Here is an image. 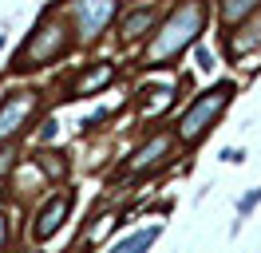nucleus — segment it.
I'll return each mask as SVG.
<instances>
[{
	"instance_id": "obj_1",
	"label": "nucleus",
	"mask_w": 261,
	"mask_h": 253,
	"mask_svg": "<svg viewBox=\"0 0 261 253\" xmlns=\"http://www.w3.org/2000/svg\"><path fill=\"white\" fill-rule=\"evenodd\" d=\"M198 32H202V4L190 0V4H182L178 12L166 20V28L150 40L147 60L150 63H163V60H170V56H178L182 47H190L198 40Z\"/></svg>"
},
{
	"instance_id": "obj_2",
	"label": "nucleus",
	"mask_w": 261,
	"mask_h": 253,
	"mask_svg": "<svg viewBox=\"0 0 261 253\" xmlns=\"http://www.w3.org/2000/svg\"><path fill=\"white\" fill-rule=\"evenodd\" d=\"M229 95H233V83H218L214 91H206V95H202V99L194 103V107H190L186 115H182V123H178V135H182L186 142H194L198 135H202V131H206V127H210L214 119L222 115V111H226Z\"/></svg>"
},
{
	"instance_id": "obj_3",
	"label": "nucleus",
	"mask_w": 261,
	"mask_h": 253,
	"mask_svg": "<svg viewBox=\"0 0 261 253\" xmlns=\"http://www.w3.org/2000/svg\"><path fill=\"white\" fill-rule=\"evenodd\" d=\"M111 16H115V0H75V20H80L83 36H99Z\"/></svg>"
},
{
	"instance_id": "obj_4",
	"label": "nucleus",
	"mask_w": 261,
	"mask_h": 253,
	"mask_svg": "<svg viewBox=\"0 0 261 253\" xmlns=\"http://www.w3.org/2000/svg\"><path fill=\"white\" fill-rule=\"evenodd\" d=\"M67 210H71V194H56V198L40 210V218H36V237H40V241H48V237L64 225Z\"/></svg>"
},
{
	"instance_id": "obj_5",
	"label": "nucleus",
	"mask_w": 261,
	"mask_h": 253,
	"mask_svg": "<svg viewBox=\"0 0 261 253\" xmlns=\"http://www.w3.org/2000/svg\"><path fill=\"white\" fill-rule=\"evenodd\" d=\"M32 111V95H20V99H8L4 107H0V139H8L20 123H24V115Z\"/></svg>"
},
{
	"instance_id": "obj_6",
	"label": "nucleus",
	"mask_w": 261,
	"mask_h": 253,
	"mask_svg": "<svg viewBox=\"0 0 261 253\" xmlns=\"http://www.w3.org/2000/svg\"><path fill=\"white\" fill-rule=\"evenodd\" d=\"M166 150H170V139H166V135H159V139H150L147 146L139 150V155L130 158V170H143V166H154V162H159V158H163Z\"/></svg>"
},
{
	"instance_id": "obj_7",
	"label": "nucleus",
	"mask_w": 261,
	"mask_h": 253,
	"mask_svg": "<svg viewBox=\"0 0 261 253\" xmlns=\"http://www.w3.org/2000/svg\"><path fill=\"white\" fill-rule=\"evenodd\" d=\"M40 32H44V36H36L32 44H28V56H32V60H44L48 52L60 47V28H40Z\"/></svg>"
},
{
	"instance_id": "obj_8",
	"label": "nucleus",
	"mask_w": 261,
	"mask_h": 253,
	"mask_svg": "<svg viewBox=\"0 0 261 253\" xmlns=\"http://www.w3.org/2000/svg\"><path fill=\"white\" fill-rule=\"evenodd\" d=\"M154 237H159V230H143V234H135V237H127V241H119L111 253H147Z\"/></svg>"
},
{
	"instance_id": "obj_9",
	"label": "nucleus",
	"mask_w": 261,
	"mask_h": 253,
	"mask_svg": "<svg viewBox=\"0 0 261 253\" xmlns=\"http://www.w3.org/2000/svg\"><path fill=\"white\" fill-rule=\"evenodd\" d=\"M257 4L261 0H222V20H226V24H238V20L249 16Z\"/></svg>"
},
{
	"instance_id": "obj_10",
	"label": "nucleus",
	"mask_w": 261,
	"mask_h": 253,
	"mask_svg": "<svg viewBox=\"0 0 261 253\" xmlns=\"http://www.w3.org/2000/svg\"><path fill=\"white\" fill-rule=\"evenodd\" d=\"M111 79H115V63H99L95 71H91V75L80 83V91H83V95H91V91H99L103 83H111Z\"/></svg>"
},
{
	"instance_id": "obj_11",
	"label": "nucleus",
	"mask_w": 261,
	"mask_h": 253,
	"mask_svg": "<svg viewBox=\"0 0 261 253\" xmlns=\"http://www.w3.org/2000/svg\"><path fill=\"white\" fill-rule=\"evenodd\" d=\"M147 28H150V8H139V12H130L127 20H123V36H127V40L143 36Z\"/></svg>"
},
{
	"instance_id": "obj_12",
	"label": "nucleus",
	"mask_w": 261,
	"mask_h": 253,
	"mask_svg": "<svg viewBox=\"0 0 261 253\" xmlns=\"http://www.w3.org/2000/svg\"><path fill=\"white\" fill-rule=\"evenodd\" d=\"M257 202H261V186H257V190H249V198H245V202L238 206V210H242V214H249V210H253Z\"/></svg>"
},
{
	"instance_id": "obj_13",
	"label": "nucleus",
	"mask_w": 261,
	"mask_h": 253,
	"mask_svg": "<svg viewBox=\"0 0 261 253\" xmlns=\"http://www.w3.org/2000/svg\"><path fill=\"white\" fill-rule=\"evenodd\" d=\"M222 158H226V162H245V150H226Z\"/></svg>"
},
{
	"instance_id": "obj_14",
	"label": "nucleus",
	"mask_w": 261,
	"mask_h": 253,
	"mask_svg": "<svg viewBox=\"0 0 261 253\" xmlns=\"http://www.w3.org/2000/svg\"><path fill=\"white\" fill-rule=\"evenodd\" d=\"M198 63H202V67L210 71V63H214V60H210V52H206V47H198Z\"/></svg>"
},
{
	"instance_id": "obj_15",
	"label": "nucleus",
	"mask_w": 261,
	"mask_h": 253,
	"mask_svg": "<svg viewBox=\"0 0 261 253\" xmlns=\"http://www.w3.org/2000/svg\"><path fill=\"white\" fill-rule=\"evenodd\" d=\"M4 237H8V225H4V214H0V245H4Z\"/></svg>"
}]
</instances>
